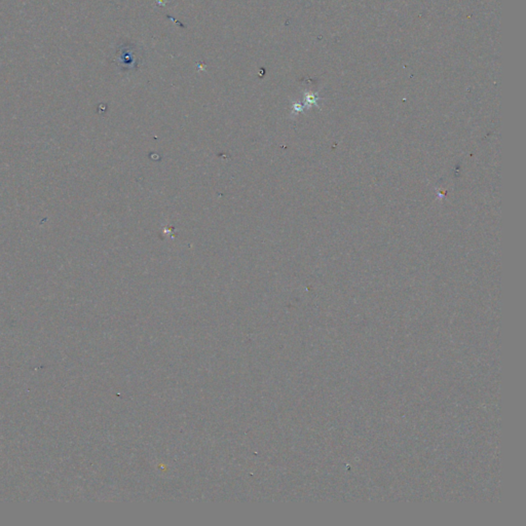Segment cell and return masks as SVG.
<instances>
[{"label": "cell", "mask_w": 526, "mask_h": 526, "mask_svg": "<svg viewBox=\"0 0 526 526\" xmlns=\"http://www.w3.org/2000/svg\"><path fill=\"white\" fill-rule=\"evenodd\" d=\"M141 51L135 43L126 42L119 46L116 55L117 65L121 70H138L142 64Z\"/></svg>", "instance_id": "6da1fadb"}]
</instances>
